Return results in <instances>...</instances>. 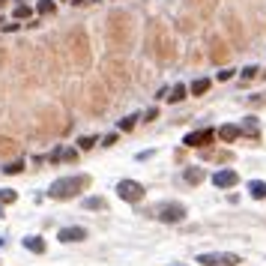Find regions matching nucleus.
<instances>
[{
	"label": "nucleus",
	"instance_id": "4468645a",
	"mask_svg": "<svg viewBox=\"0 0 266 266\" xmlns=\"http://www.w3.org/2000/svg\"><path fill=\"white\" fill-rule=\"evenodd\" d=\"M54 9H57L54 0H39V3H36V12H39V15H51Z\"/></svg>",
	"mask_w": 266,
	"mask_h": 266
},
{
	"label": "nucleus",
	"instance_id": "9d476101",
	"mask_svg": "<svg viewBox=\"0 0 266 266\" xmlns=\"http://www.w3.org/2000/svg\"><path fill=\"white\" fill-rule=\"evenodd\" d=\"M21 243H24V249L33 252V255H42V252H45V240H42V237H24Z\"/></svg>",
	"mask_w": 266,
	"mask_h": 266
},
{
	"label": "nucleus",
	"instance_id": "f03ea898",
	"mask_svg": "<svg viewBox=\"0 0 266 266\" xmlns=\"http://www.w3.org/2000/svg\"><path fill=\"white\" fill-rule=\"evenodd\" d=\"M198 264L201 266H237L240 255H234V252H207V255H198Z\"/></svg>",
	"mask_w": 266,
	"mask_h": 266
},
{
	"label": "nucleus",
	"instance_id": "9b49d317",
	"mask_svg": "<svg viewBox=\"0 0 266 266\" xmlns=\"http://www.w3.org/2000/svg\"><path fill=\"white\" fill-rule=\"evenodd\" d=\"M249 192H252L255 201H264L266 198V183L264 180H252V183H249Z\"/></svg>",
	"mask_w": 266,
	"mask_h": 266
},
{
	"label": "nucleus",
	"instance_id": "20e7f679",
	"mask_svg": "<svg viewBox=\"0 0 266 266\" xmlns=\"http://www.w3.org/2000/svg\"><path fill=\"white\" fill-rule=\"evenodd\" d=\"M159 219H162V222H168V225H177V222H183V219H186V207H183V204H177V201L162 204V207H159Z\"/></svg>",
	"mask_w": 266,
	"mask_h": 266
},
{
	"label": "nucleus",
	"instance_id": "6ab92c4d",
	"mask_svg": "<svg viewBox=\"0 0 266 266\" xmlns=\"http://www.w3.org/2000/svg\"><path fill=\"white\" fill-rule=\"evenodd\" d=\"M240 129H243V132H249V135H255V132H258V120H255V117H246V123H243Z\"/></svg>",
	"mask_w": 266,
	"mask_h": 266
},
{
	"label": "nucleus",
	"instance_id": "393cba45",
	"mask_svg": "<svg viewBox=\"0 0 266 266\" xmlns=\"http://www.w3.org/2000/svg\"><path fill=\"white\" fill-rule=\"evenodd\" d=\"M69 3H72V6H84L87 0H69Z\"/></svg>",
	"mask_w": 266,
	"mask_h": 266
},
{
	"label": "nucleus",
	"instance_id": "dca6fc26",
	"mask_svg": "<svg viewBox=\"0 0 266 266\" xmlns=\"http://www.w3.org/2000/svg\"><path fill=\"white\" fill-rule=\"evenodd\" d=\"M135 123H138V114L123 117V120H120V132H132V129H135Z\"/></svg>",
	"mask_w": 266,
	"mask_h": 266
},
{
	"label": "nucleus",
	"instance_id": "b1692460",
	"mask_svg": "<svg viewBox=\"0 0 266 266\" xmlns=\"http://www.w3.org/2000/svg\"><path fill=\"white\" fill-rule=\"evenodd\" d=\"M156 117H159V108H150V111H147V114H144V123H153V120H156Z\"/></svg>",
	"mask_w": 266,
	"mask_h": 266
},
{
	"label": "nucleus",
	"instance_id": "f257e3e1",
	"mask_svg": "<svg viewBox=\"0 0 266 266\" xmlns=\"http://www.w3.org/2000/svg\"><path fill=\"white\" fill-rule=\"evenodd\" d=\"M87 183H90V177H87V174L60 177V180H54V183L48 186V195H51V198H57V201H69V198H75Z\"/></svg>",
	"mask_w": 266,
	"mask_h": 266
},
{
	"label": "nucleus",
	"instance_id": "423d86ee",
	"mask_svg": "<svg viewBox=\"0 0 266 266\" xmlns=\"http://www.w3.org/2000/svg\"><path fill=\"white\" fill-rule=\"evenodd\" d=\"M237 183H240V174L231 171V168H222V171L213 174V186H216V189H234Z\"/></svg>",
	"mask_w": 266,
	"mask_h": 266
},
{
	"label": "nucleus",
	"instance_id": "6e6552de",
	"mask_svg": "<svg viewBox=\"0 0 266 266\" xmlns=\"http://www.w3.org/2000/svg\"><path fill=\"white\" fill-rule=\"evenodd\" d=\"M216 135H219V138H222L225 144H231V141H237V138L243 135V129H240V126H234V123H228V126H222V129H219Z\"/></svg>",
	"mask_w": 266,
	"mask_h": 266
},
{
	"label": "nucleus",
	"instance_id": "5701e85b",
	"mask_svg": "<svg viewBox=\"0 0 266 266\" xmlns=\"http://www.w3.org/2000/svg\"><path fill=\"white\" fill-rule=\"evenodd\" d=\"M234 72H237V69H222V72H219V81H231Z\"/></svg>",
	"mask_w": 266,
	"mask_h": 266
},
{
	"label": "nucleus",
	"instance_id": "1a4fd4ad",
	"mask_svg": "<svg viewBox=\"0 0 266 266\" xmlns=\"http://www.w3.org/2000/svg\"><path fill=\"white\" fill-rule=\"evenodd\" d=\"M186 96H189V87H186V84H174V87L168 90V96H165V99H168L171 105H177V102H183Z\"/></svg>",
	"mask_w": 266,
	"mask_h": 266
},
{
	"label": "nucleus",
	"instance_id": "f8f14e48",
	"mask_svg": "<svg viewBox=\"0 0 266 266\" xmlns=\"http://www.w3.org/2000/svg\"><path fill=\"white\" fill-rule=\"evenodd\" d=\"M210 84H213L210 78H198V81H192V87H189V93H192V96H204V93L210 90Z\"/></svg>",
	"mask_w": 266,
	"mask_h": 266
},
{
	"label": "nucleus",
	"instance_id": "2eb2a0df",
	"mask_svg": "<svg viewBox=\"0 0 266 266\" xmlns=\"http://www.w3.org/2000/svg\"><path fill=\"white\" fill-rule=\"evenodd\" d=\"M30 15H33V9H30V6H24V3H18V6H15V21H27Z\"/></svg>",
	"mask_w": 266,
	"mask_h": 266
},
{
	"label": "nucleus",
	"instance_id": "39448f33",
	"mask_svg": "<svg viewBox=\"0 0 266 266\" xmlns=\"http://www.w3.org/2000/svg\"><path fill=\"white\" fill-rule=\"evenodd\" d=\"M213 138H216V129L207 126V129H195V132H189V135L183 138V144H186V147H207Z\"/></svg>",
	"mask_w": 266,
	"mask_h": 266
},
{
	"label": "nucleus",
	"instance_id": "0eeeda50",
	"mask_svg": "<svg viewBox=\"0 0 266 266\" xmlns=\"http://www.w3.org/2000/svg\"><path fill=\"white\" fill-rule=\"evenodd\" d=\"M87 240V228H63L60 231V243H81Z\"/></svg>",
	"mask_w": 266,
	"mask_h": 266
},
{
	"label": "nucleus",
	"instance_id": "aec40b11",
	"mask_svg": "<svg viewBox=\"0 0 266 266\" xmlns=\"http://www.w3.org/2000/svg\"><path fill=\"white\" fill-rule=\"evenodd\" d=\"M78 147H81V150H93V147H96V138H90V135H87V138H81V141H78Z\"/></svg>",
	"mask_w": 266,
	"mask_h": 266
},
{
	"label": "nucleus",
	"instance_id": "f3484780",
	"mask_svg": "<svg viewBox=\"0 0 266 266\" xmlns=\"http://www.w3.org/2000/svg\"><path fill=\"white\" fill-rule=\"evenodd\" d=\"M84 210H105L102 198H84Z\"/></svg>",
	"mask_w": 266,
	"mask_h": 266
},
{
	"label": "nucleus",
	"instance_id": "4be33fe9",
	"mask_svg": "<svg viewBox=\"0 0 266 266\" xmlns=\"http://www.w3.org/2000/svg\"><path fill=\"white\" fill-rule=\"evenodd\" d=\"M240 75H243V81H249V78H255V75H258V66H246Z\"/></svg>",
	"mask_w": 266,
	"mask_h": 266
},
{
	"label": "nucleus",
	"instance_id": "a878e982",
	"mask_svg": "<svg viewBox=\"0 0 266 266\" xmlns=\"http://www.w3.org/2000/svg\"><path fill=\"white\" fill-rule=\"evenodd\" d=\"M0 216H3V207H0Z\"/></svg>",
	"mask_w": 266,
	"mask_h": 266
},
{
	"label": "nucleus",
	"instance_id": "ddd939ff",
	"mask_svg": "<svg viewBox=\"0 0 266 266\" xmlns=\"http://www.w3.org/2000/svg\"><path fill=\"white\" fill-rule=\"evenodd\" d=\"M183 180L195 186V183H201V180H204V171H201V168H186V174H183Z\"/></svg>",
	"mask_w": 266,
	"mask_h": 266
},
{
	"label": "nucleus",
	"instance_id": "7ed1b4c3",
	"mask_svg": "<svg viewBox=\"0 0 266 266\" xmlns=\"http://www.w3.org/2000/svg\"><path fill=\"white\" fill-rule=\"evenodd\" d=\"M117 195H120L123 201H129V204H138V201L144 198V186H141L138 180H120V183H117Z\"/></svg>",
	"mask_w": 266,
	"mask_h": 266
},
{
	"label": "nucleus",
	"instance_id": "a211bd4d",
	"mask_svg": "<svg viewBox=\"0 0 266 266\" xmlns=\"http://www.w3.org/2000/svg\"><path fill=\"white\" fill-rule=\"evenodd\" d=\"M18 201V192L12 189H0V204H15Z\"/></svg>",
	"mask_w": 266,
	"mask_h": 266
},
{
	"label": "nucleus",
	"instance_id": "412c9836",
	"mask_svg": "<svg viewBox=\"0 0 266 266\" xmlns=\"http://www.w3.org/2000/svg\"><path fill=\"white\" fill-rule=\"evenodd\" d=\"M3 171H6V174H21V171H24V162H12V165H6Z\"/></svg>",
	"mask_w": 266,
	"mask_h": 266
}]
</instances>
